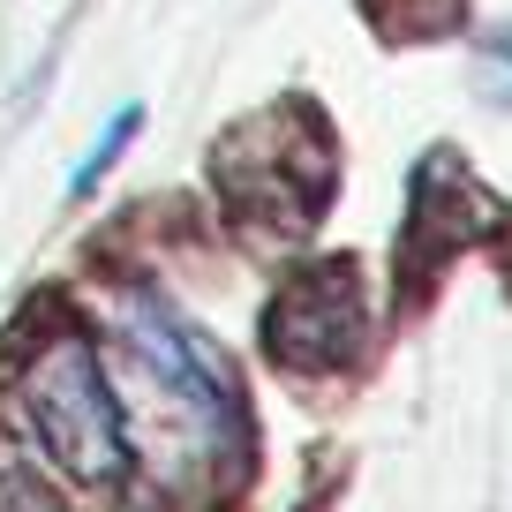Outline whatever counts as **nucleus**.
<instances>
[{
    "mask_svg": "<svg viewBox=\"0 0 512 512\" xmlns=\"http://www.w3.org/2000/svg\"><path fill=\"white\" fill-rule=\"evenodd\" d=\"M23 400L31 422L46 437V452L68 467L76 482H113L128 460V430H121V400L106 392V369L98 347L76 332L46 339V347L23 362Z\"/></svg>",
    "mask_w": 512,
    "mask_h": 512,
    "instance_id": "obj_1",
    "label": "nucleus"
},
{
    "mask_svg": "<svg viewBox=\"0 0 512 512\" xmlns=\"http://www.w3.org/2000/svg\"><path fill=\"white\" fill-rule=\"evenodd\" d=\"M121 332H128L136 377L159 392L151 415H159L174 437H189L196 452H234L241 445V407H234V384H226L219 354H211L181 317H166L151 294H136V302L121 309Z\"/></svg>",
    "mask_w": 512,
    "mask_h": 512,
    "instance_id": "obj_2",
    "label": "nucleus"
},
{
    "mask_svg": "<svg viewBox=\"0 0 512 512\" xmlns=\"http://www.w3.org/2000/svg\"><path fill=\"white\" fill-rule=\"evenodd\" d=\"M219 189L234 196L241 219H264L272 234H302L309 211L332 189V159H324V136L302 106L256 113L219 144Z\"/></svg>",
    "mask_w": 512,
    "mask_h": 512,
    "instance_id": "obj_3",
    "label": "nucleus"
},
{
    "mask_svg": "<svg viewBox=\"0 0 512 512\" xmlns=\"http://www.w3.org/2000/svg\"><path fill=\"white\" fill-rule=\"evenodd\" d=\"M264 339L287 369H347L369 347V317H362V287H354V264H324L302 272L264 317Z\"/></svg>",
    "mask_w": 512,
    "mask_h": 512,
    "instance_id": "obj_4",
    "label": "nucleus"
},
{
    "mask_svg": "<svg viewBox=\"0 0 512 512\" xmlns=\"http://www.w3.org/2000/svg\"><path fill=\"white\" fill-rule=\"evenodd\" d=\"M136 128H144V106H121V113H113V121L106 128H98V144H91V159H83L76 166V181H68V189H98V174H106V166H113V151H121L128 144V136H136Z\"/></svg>",
    "mask_w": 512,
    "mask_h": 512,
    "instance_id": "obj_5",
    "label": "nucleus"
},
{
    "mask_svg": "<svg viewBox=\"0 0 512 512\" xmlns=\"http://www.w3.org/2000/svg\"><path fill=\"white\" fill-rule=\"evenodd\" d=\"M497 46H505V53H512V31H505V38H497Z\"/></svg>",
    "mask_w": 512,
    "mask_h": 512,
    "instance_id": "obj_6",
    "label": "nucleus"
}]
</instances>
